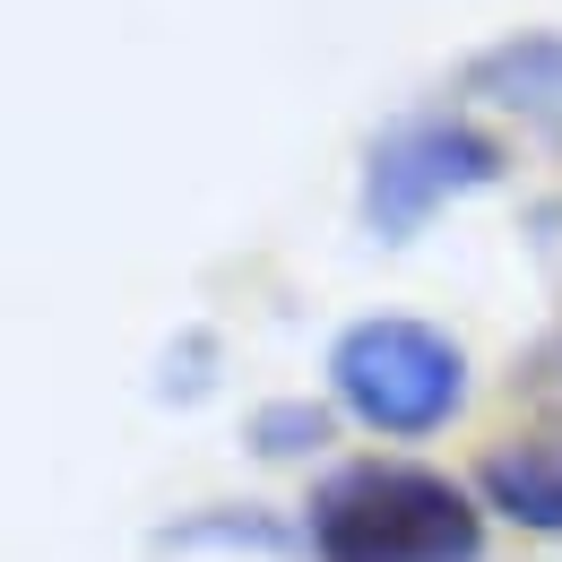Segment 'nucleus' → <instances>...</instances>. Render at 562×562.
<instances>
[{
  "mask_svg": "<svg viewBox=\"0 0 562 562\" xmlns=\"http://www.w3.org/2000/svg\"><path fill=\"white\" fill-rule=\"evenodd\" d=\"M303 562H493L476 485L416 450H347L294 502Z\"/></svg>",
  "mask_w": 562,
  "mask_h": 562,
  "instance_id": "f257e3e1",
  "label": "nucleus"
},
{
  "mask_svg": "<svg viewBox=\"0 0 562 562\" xmlns=\"http://www.w3.org/2000/svg\"><path fill=\"white\" fill-rule=\"evenodd\" d=\"M321 398L381 450H424L476 407V355L424 312H355L321 347Z\"/></svg>",
  "mask_w": 562,
  "mask_h": 562,
  "instance_id": "f03ea898",
  "label": "nucleus"
},
{
  "mask_svg": "<svg viewBox=\"0 0 562 562\" xmlns=\"http://www.w3.org/2000/svg\"><path fill=\"white\" fill-rule=\"evenodd\" d=\"M502 182H510V139L485 113H468L459 95L407 104L355 156V225L381 251H407L432 216H450L459 200H485Z\"/></svg>",
  "mask_w": 562,
  "mask_h": 562,
  "instance_id": "7ed1b4c3",
  "label": "nucleus"
},
{
  "mask_svg": "<svg viewBox=\"0 0 562 562\" xmlns=\"http://www.w3.org/2000/svg\"><path fill=\"white\" fill-rule=\"evenodd\" d=\"M450 95L468 113H485L502 139L562 147V26H510V35L476 44L450 70Z\"/></svg>",
  "mask_w": 562,
  "mask_h": 562,
  "instance_id": "20e7f679",
  "label": "nucleus"
},
{
  "mask_svg": "<svg viewBox=\"0 0 562 562\" xmlns=\"http://www.w3.org/2000/svg\"><path fill=\"white\" fill-rule=\"evenodd\" d=\"M468 485H476L493 528H510L528 546H562V416L493 432L468 468Z\"/></svg>",
  "mask_w": 562,
  "mask_h": 562,
  "instance_id": "39448f33",
  "label": "nucleus"
},
{
  "mask_svg": "<svg viewBox=\"0 0 562 562\" xmlns=\"http://www.w3.org/2000/svg\"><path fill=\"white\" fill-rule=\"evenodd\" d=\"M165 554H269V562H303V528L294 510H269V502H209V510H182L165 537Z\"/></svg>",
  "mask_w": 562,
  "mask_h": 562,
  "instance_id": "423d86ee",
  "label": "nucleus"
},
{
  "mask_svg": "<svg viewBox=\"0 0 562 562\" xmlns=\"http://www.w3.org/2000/svg\"><path fill=\"white\" fill-rule=\"evenodd\" d=\"M338 432L347 416L312 390H285V398H260L251 416H243V450L260 459V468H329V450H338Z\"/></svg>",
  "mask_w": 562,
  "mask_h": 562,
  "instance_id": "0eeeda50",
  "label": "nucleus"
},
{
  "mask_svg": "<svg viewBox=\"0 0 562 562\" xmlns=\"http://www.w3.org/2000/svg\"><path fill=\"white\" fill-rule=\"evenodd\" d=\"M216 390V338L209 329H182L173 347H165V363H156V398L165 407H200Z\"/></svg>",
  "mask_w": 562,
  "mask_h": 562,
  "instance_id": "6e6552de",
  "label": "nucleus"
},
{
  "mask_svg": "<svg viewBox=\"0 0 562 562\" xmlns=\"http://www.w3.org/2000/svg\"><path fill=\"white\" fill-rule=\"evenodd\" d=\"M519 390H562V329H546L537 347L519 355Z\"/></svg>",
  "mask_w": 562,
  "mask_h": 562,
  "instance_id": "1a4fd4ad",
  "label": "nucleus"
},
{
  "mask_svg": "<svg viewBox=\"0 0 562 562\" xmlns=\"http://www.w3.org/2000/svg\"><path fill=\"white\" fill-rule=\"evenodd\" d=\"M537 225H562V200H554V209H537Z\"/></svg>",
  "mask_w": 562,
  "mask_h": 562,
  "instance_id": "9d476101",
  "label": "nucleus"
}]
</instances>
